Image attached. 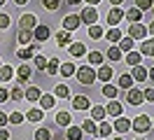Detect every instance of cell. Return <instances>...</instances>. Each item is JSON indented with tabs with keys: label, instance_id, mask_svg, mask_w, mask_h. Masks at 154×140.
I'll return each instance as SVG.
<instances>
[{
	"label": "cell",
	"instance_id": "obj_58",
	"mask_svg": "<svg viewBox=\"0 0 154 140\" xmlns=\"http://www.w3.org/2000/svg\"><path fill=\"white\" fill-rule=\"evenodd\" d=\"M89 5H98V2H100V0H87Z\"/></svg>",
	"mask_w": 154,
	"mask_h": 140
},
{
	"label": "cell",
	"instance_id": "obj_46",
	"mask_svg": "<svg viewBox=\"0 0 154 140\" xmlns=\"http://www.w3.org/2000/svg\"><path fill=\"white\" fill-rule=\"evenodd\" d=\"M7 119H10L12 124H21V121H23V114H21V112H12Z\"/></svg>",
	"mask_w": 154,
	"mask_h": 140
},
{
	"label": "cell",
	"instance_id": "obj_40",
	"mask_svg": "<svg viewBox=\"0 0 154 140\" xmlns=\"http://www.w3.org/2000/svg\"><path fill=\"white\" fill-rule=\"evenodd\" d=\"M96 129H98V126H96V121H94V119H84V121H82V131H87V133H96Z\"/></svg>",
	"mask_w": 154,
	"mask_h": 140
},
{
	"label": "cell",
	"instance_id": "obj_33",
	"mask_svg": "<svg viewBox=\"0 0 154 140\" xmlns=\"http://www.w3.org/2000/svg\"><path fill=\"white\" fill-rule=\"evenodd\" d=\"M14 70H12V65H0V82H10Z\"/></svg>",
	"mask_w": 154,
	"mask_h": 140
},
{
	"label": "cell",
	"instance_id": "obj_51",
	"mask_svg": "<svg viewBox=\"0 0 154 140\" xmlns=\"http://www.w3.org/2000/svg\"><path fill=\"white\" fill-rule=\"evenodd\" d=\"M7 121H10V119H7V114H5V112H0V129H2Z\"/></svg>",
	"mask_w": 154,
	"mask_h": 140
},
{
	"label": "cell",
	"instance_id": "obj_53",
	"mask_svg": "<svg viewBox=\"0 0 154 140\" xmlns=\"http://www.w3.org/2000/svg\"><path fill=\"white\" fill-rule=\"evenodd\" d=\"M110 2H112V7H119V5L124 2V0H110Z\"/></svg>",
	"mask_w": 154,
	"mask_h": 140
},
{
	"label": "cell",
	"instance_id": "obj_38",
	"mask_svg": "<svg viewBox=\"0 0 154 140\" xmlns=\"http://www.w3.org/2000/svg\"><path fill=\"white\" fill-rule=\"evenodd\" d=\"M58 65H61V63H58V58H49V61H47V68H45V70H47L49 75H56V73H58Z\"/></svg>",
	"mask_w": 154,
	"mask_h": 140
},
{
	"label": "cell",
	"instance_id": "obj_36",
	"mask_svg": "<svg viewBox=\"0 0 154 140\" xmlns=\"http://www.w3.org/2000/svg\"><path fill=\"white\" fill-rule=\"evenodd\" d=\"M54 96H56V98H68V96H70V89H68L66 84H58V86H54Z\"/></svg>",
	"mask_w": 154,
	"mask_h": 140
},
{
	"label": "cell",
	"instance_id": "obj_14",
	"mask_svg": "<svg viewBox=\"0 0 154 140\" xmlns=\"http://www.w3.org/2000/svg\"><path fill=\"white\" fill-rule=\"evenodd\" d=\"M131 77H133V82H145L147 79V68H143V65H133V70H131Z\"/></svg>",
	"mask_w": 154,
	"mask_h": 140
},
{
	"label": "cell",
	"instance_id": "obj_27",
	"mask_svg": "<svg viewBox=\"0 0 154 140\" xmlns=\"http://www.w3.org/2000/svg\"><path fill=\"white\" fill-rule=\"evenodd\" d=\"M140 61H143V54H140V51H128V54H126V63L131 65V68H133V65H140Z\"/></svg>",
	"mask_w": 154,
	"mask_h": 140
},
{
	"label": "cell",
	"instance_id": "obj_11",
	"mask_svg": "<svg viewBox=\"0 0 154 140\" xmlns=\"http://www.w3.org/2000/svg\"><path fill=\"white\" fill-rule=\"evenodd\" d=\"M122 19H124V12H122L119 7H112L110 12H107V23H110V26H117Z\"/></svg>",
	"mask_w": 154,
	"mask_h": 140
},
{
	"label": "cell",
	"instance_id": "obj_39",
	"mask_svg": "<svg viewBox=\"0 0 154 140\" xmlns=\"http://www.w3.org/2000/svg\"><path fill=\"white\" fill-rule=\"evenodd\" d=\"M89 63L91 65H100L103 63V54H100V51H89Z\"/></svg>",
	"mask_w": 154,
	"mask_h": 140
},
{
	"label": "cell",
	"instance_id": "obj_24",
	"mask_svg": "<svg viewBox=\"0 0 154 140\" xmlns=\"http://www.w3.org/2000/svg\"><path fill=\"white\" fill-rule=\"evenodd\" d=\"M82 133H84V131L79 129V126H68V129H66L68 140H82Z\"/></svg>",
	"mask_w": 154,
	"mask_h": 140
},
{
	"label": "cell",
	"instance_id": "obj_18",
	"mask_svg": "<svg viewBox=\"0 0 154 140\" xmlns=\"http://www.w3.org/2000/svg\"><path fill=\"white\" fill-rule=\"evenodd\" d=\"M105 37L110 40V42H112V45H117V42H119L122 37H124V33H122V30H119L117 26H112V28H110V30L105 33Z\"/></svg>",
	"mask_w": 154,
	"mask_h": 140
},
{
	"label": "cell",
	"instance_id": "obj_21",
	"mask_svg": "<svg viewBox=\"0 0 154 140\" xmlns=\"http://www.w3.org/2000/svg\"><path fill=\"white\" fill-rule=\"evenodd\" d=\"M117 84H119L117 89H133V77L128 73H124V75H119V82Z\"/></svg>",
	"mask_w": 154,
	"mask_h": 140
},
{
	"label": "cell",
	"instance_id": "obj_35",
	"mask_svg": "<svg viewBox=\"0 0 154 140\" xmlns=\"http://www.w3.org/2000/svg\"><path fill=\"white\" fill-rule=\"evenodd\" d=\"M58 68H61L58 73L63 75V77H70V75H75V70H77V68H75L72 63H70V61H68V63H63V65H58Z\"/></svg>",
	"mask_w": 154,
	"mask_h": 140
},
{
	"label": "cell",
	"instance_id": "obj_29",
	"mask_svg": "<svg viewBox=\"0 0 154 140\" xmlns=\"http://www.w3.org/2000/svg\"><path fill=\"white\" fill-rule=\"evenodd\" d=\"M100 91H103V96H107L110 101H115V98H117V86H115V84H110V82L103 84V89H100Z\"/></svg>",
	"mask_w": 154,
	"mask_h": 140
},
{
	"label": "cell",
	"instance_id": "obj_60",
	"mask_svg": "<svg viewBox=\"0 0 154 140\" xmlns=\"http://www.w3.org/2000/svg\"><path fill=\"white\" fill-rule=\"evenodd\" d=\"M152 17H154V5H152Z\"/></svg>",
	"mask_w": 154,
	"mask_h": 140
},
{
	"label": "cell",
	"instance_id": "obj_2",
	"mask_svg": "<svg viewBox=\"0 0 154 140\" xmlns=\"http://www.w3.org/2000/svg\"><path fill=\"white\" fill-rule=\"evenodd\" d=\"M131 129H133L135 133H147V131L152 129V121H149L147 114H140V117H135V119L131 121Z\"/></svg>",
	"mask_w": 154,
	"mask_h": 140
},
{
	"label": "cell",
	"instance_id": "obj_1",
	"mask_svg": "<svg viewBox=\"0 0 154 140\" xmlns=\"http://www.w3.org/2000/svg\"><path fill=\"white\" fill-rule=\"evenodd\" d=\"M75 75H77V79H79V84H94L96 82V70L91 68V65H82V68H77L75 70Z\"/></svg>",
	"mask_w": 154,
	"mask_h": 140
},
{
	"label": "cell",
	"instance_id": "obj_7",
	"mask_svg": "<svg viewBox=\"0 0 154 140\" xmlns=\"http://www.w3.org/2000/svg\"><path fill=\"white\" fill-rule=\"evenodd\" d=\"M38 42H33V45H28V47H21L19 51H17V56H19L21 61H28L30 56H35V51H38Z\"/></svg>",
	"mask_w": 154,
	"mask_h": 140
},
{
	"label": "cell",
	"instance_id": "obj_62",
	"mask_svg": "<svg viewBox=\"0 0 154 140\" xmlns=\"http://www.w3.org/2000/svg\"><path fill=\"white\" fill-rule=\"evenodd\" d=\"M138 140H143V138H138Z\"/></svg>",
	"mask_w": 154,
	"mask_h": 140
},
{
	"label": "cell",
	"instance_id": "obj_55",
	"mask_svg": "<svg viewBox=\"0 0 154 140\" xmlns=\"http://www.w3.org/2000/svg\"><path fill=\"white\" fill-rule=\"evenodd\" d=\"M147 33H152V35H154V21L149 23V26H147Z\"/></svg>",
	"mask_w": 154,
	"mask_h": 140
},
{
	"label": "cell",
	"instance_id": "obj_50",
	"mask_svg": "<svg viewBox=\"0 0 154 140\" xmlns=\"http://www.w3.org/2000/svg\"><path fill=\"white\" fill-rule=\"evenodd\" d=\"M7 98H10V91L0 86V103H5V101H7Z\"/></svg>",
	"mask_w": 154,
	"mask_h": 140
},
{
	"label": "cell",
	"instance_id": "obj_23",
	"mask_svg": "<svg viewBox=\"0 0 154 140\" xmlns=\"http://www.w3.org/2000/svg\"><path fill=\"white\" fill-rule=\"evenodd\" d=\"M70 37H72V33H68V30H58V33H56V45L58 47L70 45Z\"/></svg>",
	"mask_w": 154,
	"mask_h": 140
},
{
	"label": "cell",
	"instance_id": "obj_45",
	"mask_svg": "<svg viewBox=\"0 0 154 140\" xmlns=\"http://www.w3.org/2000/svg\"><path fill=\"white\" fill-rule=\"evenodd\" d=\"M42 5L47 9H58L61 7V0H42Z\"/></svg>",
	"mask_w": 154,
	"mask_h": 140
},
{
	"label": "cell",
	"instance_id": "obj_16",
	"mask_svg": "<svg viewBox=\"0 0 154 140\" xmlns=\"http://www.w3.org/2000/svg\"><path fill=\"white\" fill-rule=\"evenodd\" d=\"M112 129H115L117 133H126V131H131V121L126 119V117H117V121H115Z\"/></svg>",
	"mask_w": 154,
	"mask_h": 140
},
{
	"label": "cell",
	"instance_id": "obj_44",
	"mask_svg": "<svg viewBox=\"0 0 154 140\" xmlns=\"http://www.w3.org/2000/svg\"><path fill=\"white\" fill-rule=\"evenodd\" d=\"M33 65L40 68V70H45V68H47V58H45V56H33Z\"/></svg>",
	"mask_w": 154,
	"mask_h": 140
},
{
	"label": "cell",
	"instance_id": "obj_12",
	"mask_svg": "<svg viewBox=\"0 0 154 140\" xmlns=\"http://www.w3.org/2000/svg\"><path fill=\"white\" fill-rule=\"evenodd\" d=\"M112 75H115V73H112V68H110V65H100V68L96 70V77H98L103 84L110 82V79H112Z\"/></svg>",
	"mask_w": 154,
	"mask_h": 140
},
{
	"label": "cell",
	"instance_id": "obj_48",
	"mask_svg": "<svg viewBox=\"0 0 154 140\" xmlns=\"http://www.w3.org/2000/svg\"><path fill=\"white\" fill-rule=\"evenodd\" d=\"M143 98H145V101H149V103H154V89H145Z\"/></svg>",
	"mask_w": 154,
	"mask_h": 140
},
{
	"label": "cell",
	"instance_id": "obj_15",
	"mask_svg": "<svg viewBox=\"0 0 154 140\" xmlns=\"http://www.w3.org/2000/svg\"><path fill=\"white\" fill-rule=\"evenodd\" d=\"M30 73H33V70H30V65H19V68H17V79H19V84H23V82H28V77H30Z\"/></svg>",
	"mask_w": 154,
	"mask_h": 140
},
{
	"label": "cell",
	"instance_id": "obj_19",
	"mask_svg": "<svg viewBox=\"0 0 154 140\" xmlns=\"http://www.w3.org/2000/svg\"><path fill=\"white\" fill-rule=\"evenodd\" d=\"M40 96H42V91H40L38 86H30V89H26V91H23V98H26V101H30V103L40 101Z\"/></svg>",
	"mask_w": 154,
	"mask_h": 140
},
{
	"label": "cell",
	"instance_id": "obj_63",
	"mask_svg": "<svg viewBox=\"0 0 154 140\" xmlns=\"http://www.w3.org/2000/svg\"><path fill=\"white\" fill-rule=\"evenodd\" d=\"M0 65H2V63H0Z\"/></svg>",
	"mask_w": 154,
	"mask_h": 140
},
{
	"label": "cell",
	"instance_id": "obj_43",
	"mask_svg": "<svg viewBox=\"0 0 154 140\" xmlns=\"http://www.w3.org/2000/svg\"><path fill=\"white\" fill-rule=\"evenodd\" d=\"M35 140H51L49 129H38V131H35Z\"/></svg>",
	"mask_w": 154,
	"mask_h": 140
},
{
	"label": "cell",
	"instance_id": "obj_8",
	"mask_svg": "<svg viewBox=\"0 0 154 140\" xmlns=\"http://www.w3.org/2000/svg\"><path fill=\"white\" fill-rule=\"evenodd\" d=\"M49 35H51V30H49V26H35L33 28V37L38 40V42H45V40H49Z\"/></svg>",
	"mask_w": 154,
	"mask_h": 140
},
{
	"label": "cell",
	"instance_id": "obj_30",
	"mask_svg": "<svg viewBox=\"0 0 154 140\" xmlns=\"http://www.w3.org/2000/svg\"><path fill=\"white\" fill-rule=\"evenodd\" d=\"M133 42L135 40H131V37H122L117 42V47H119V51H133Z\"/></svg>",
	"mask_w": 154,
	"mask_h": 140
},
{
	"label": "cell",
	"instance_id": "obj_22",
	"mask_svg": "<svg viewBox=\"0 0 154 140\" xmlns=\"http://www.w3.org/2000/svg\"><path fill=\"white\" fill-rule=\"evenodd\" d=\"M105 107H100V105H91V119L94 121H103L105 119Z\"/></svg>",
	"mask_w": 154,
	"mask_h": 140
},
{
	"label": "cell",
	"instance_id": "obj_10",
	"mask_svg": "<svg viewBox=\"0 0 154 140\" xmlns=\"http://www.w3.org/2000/svg\"><path fill=\"white\" fill-rule=\"evenodd\" d=\"M56 103V96L54 93H42L40 96V110H51Z\"/></svg>",
	"mask_w": 154,
	"mask_h": 140
},
{
	"label": "cell",
	"instance_id": "obj_25",
	"mask_svg": "<svg viewBox=\"0 0 154 140\" xmlns=\"http://www.w3.org/2000/svg\"><path fill=\"white\" fill-rule=\"evenodd\" d=\"M42 117H45V112L40 110V107H30V110L26 112V119L28 121H42Z\"/></svg>",
	"mask_w": 154,
	"mask_h": 140
},
{
	"label": "cell",
	"instance_id": "obj_28",
	"mask_svg": "<svg viewBox=\"0 0 154 140\" xmlns=\"http://www.w3.org/2000/svg\"><path fill=\"white\" fill-rule=\"evenodd\" d=\"M56 124H58V126H63V129H68V126L72 124V117H70L68 112H58V114H56Z\"/></svg>",
	"mask_w": 154,
	"mask_h": 140
},
{
	"label": "cell",
	"instance_id": "obj_57",
	"mask_svg": "<svg viewBox=\"0 0 154 140\" xmlns=\"http://www.w3.org/2000/svg\"><path fill=\"white\" fill-rule=\"evenodd\" d=\"M14 2H17V5H26L28 0H14Z\"/></svg>",
	"mask_w": 154,
	"mask_h": 140
},
{
	"label": "cell",
	"instance_id": "obj_4",
	"mask_svg": "<svg viewBox=\"0 0 154 140\" xmlns=\"http://www.w3.org/2000/svg\"><path fill=\"white\" fill-rule=\"evenodd\" d=\"M79 26H82V21H79V14H68V17H63V30L72 33V30H77Z\"/></svg>",
	"mask_w": 154,
	"mask_h": 140
},
{
	"label": "cell",
	"instance_id": "obj_6",
	"mask_svg": "<svg viewBox=\"0 0 154 140\" xmlns=\"http://www.w3.org/2000/svg\"><path fill=\"white\" fill-rule=\"evenodd\" d=\"M35 26H38L35 14H21V19H19V28L21 30H33Z\"/></svg>",
	"mask_w": 154,
	"mask_h": 140
},
{
	"label": "cell",
	"instance_id": "obj_31",
	"mask_svg": "<svg viewBox=\"0 0 154 140\" xmlns=\"http://www.w3.org/2000/svg\"><path fill=\"white\" fill-rule=\"evenodd\" d=\"M68 51H70V54H72V56H84V54H87V47L82 45V42H72Z\"/></svg>",
	"mask_w": 154,
	"mask_h": 140
},
{
	"label": "cell",
	"instance_id": "obj_56",
	"mask_svg": "<svg viewBox=\"0 0 154 140\" xmlns=\"http://www.w3.org/2000/svg\"><path fill=\"white\" fill-rule=\"evenodd\" d=\"M82 0H68V5H79Z\"/></svg>",
	"mask_w": 154,
	"mask_h": 140
},
{
	"label": "cell",
	"instance_id": "obj_9",
	"mask_svg": "<svg viewBox=\"0 0 154 140\" xmlns=\"http://www.w3.org/2000/svg\"><path fill=\"white\" fill-rule=\"evenodd\" d=\"M126 101H128V105H140V103L145 101V98H143V89H128Z\"/></svg>",
	"mask_w": 154,
	"mask_h": 140
},
{
	"label": "cell",
	"instance_id": "obj_49",
	"mask_svg": "<svg viewBox=\"0 0 154 140\" xmlns=\"http://www.w3.org/2000/svg\"><path fill=\"white\" fill-rule=\"evenodd\" d=\"M10 26V14H0V28Z\"/></svg>",
	"mask_w": 154,
	"mask_h": 140
},
{
	"label": "cell",
	"instance_id": "obj_13",
	"mask_svg": "<svg viewBox=\"0 0 154 140\" xmlns=\"http://www.w3.org/2000/svg\"><path fill=\"white\" fill-rule=\"evenodd\" d=\"M72 107L79 110V112H84L87 107H91V101H89L87 96H75V98H72Z\"/></svg>",
	"mask_w": 154,
	"mask_h": 140
},
{
	"label": "cell",
	"instance_id": "obj_37",
	"mask_svg": "<svg viewBox=\"0 0 154 140\" xmlns=\"http://www.w3.org/2000/svg\"><path fill=\"white\" fill-rule=\"evenodd\" d=\"M89 37H91V40H100V37H103V28L98 26V23L89 26Z\"/></svg>",
	"mask_w": 154,
	"mask_h": 140
},
{
	"label": "cell",
	"instance_id": "obj_17",
	"mask_svg": "<svg viewBox=\"0 0 154 140\" xmlns=\"http://www.w3.org/2000/svg\"><path fill=\"white\" fill-rule=\"evenodd\" d=\"M124 17L128 19L131 23H140V21H143V12H140L138 7H131V9H128V12L124 14Z\"/></svg>",
	"mask_w": 154,
	"mask_h": 140
},
{
	"label": "cell",
	"instance_id": "obj_41",
	"mask_svg": "<svg viewBox=\"0 0 154 140\" xmlns=\"http://www.w3.org/2000/svg\"><path fill=\"white\" fill-rule=\"evenodd\" d=\"M30 37H33V30H19V42L21 45H30Z\"/></svg>",
	"mask_w": 154,
	"mask_h": 140
},
{
	"label": "cell",
	"instance_id": "obj_59",
	"mask_svg": "<svg viewBox=\"0 0 154 140\" xmlns=\"http://www.w3.org/2000/svg\"><path fill=\"white\" fill-rule=\"evenodd\" d=\"M5 2H7V0H0V5H5Z\"/></svg>",
	"mask_w": 154,
	"mask_h": 140
},
{
	"label": "cell",
	"instance_id": "obj_5",
	"mask_svg": "<svg viewBox=\"0 0 154 140\" xmlns=\"http://www.w3.org/2000/svg\"><path fill=\"white\" fill-rule=\"evenodd\" d=\"M145 35H147V26L145 23H131V28H128V37L131 40H145Z\"/></svg>",
	"mask_w": 154,
	"mask_h": 140
},
{
	"label": "cell",
	"instance_id": "obj_34",
	"mask_svg": "<svg viewBox=\"0 0 154 140\" xmlns=\"http://www.w3.org/2000/svg\"><path fill=\"white\" fill-rule=\"evenodd\" d=\"M107 58H110V61H122V51H119L117 45L107 47Z\"/></svg>",
	"mask_w": 154,
	"mask_h": 140
},
{
	"label": "cell",
	"instance_id": "obj_54",
	"mask_svg": "<svg viewBox=\"0 0 154 140\" xmlns=\"http://www.w3.org/2000/svg\"><path fill=\"white\" fill-rule=\"evenodd\" d=\"M147 77H149V79L154 82V68H152V70H147Z\"/></svg>",
	"mask_w": 154,
	"mask_h": 140
},
{
	"label": "cell",
	"instance_id": "obj_52",
	"mask_svg": "<svg viewBox=\"0 0 154 140\" xmlns=\"http://www.w3.org/2000/svg\"><path fill=\"white\" fill-rule=\"evenodd\" d=\"M0 140H10V133H7L5 129H0Z\"/></svg>",
	"mask_w": 154,
	"mask_h": 140
},
{
	"label": "cell",
	"instance_id": "obj_26",
	"mask_svg": "<svg viewBox=\"0 0 154 140\" xmlns=\"http://www.w3.org/2000/svg\"><path fill=\"white\" fill-rule=\"evenodd\" d=\"M140 54H143V56H154V37H152V40H143Z\"/></svg>",
	"mask_w": 154,
	"mask_h": 140
},
{
	"label": "cell",
	"instance_id": "obj_42",
	"mask_svg": "<svg viewBox=\"0 0 154 140\" xmlns=\"http://www.w3.org/2000/svg\"><path fill=\"white\" fill-rule=\"evenodd\" d=\"M154 0H135V7L140 9V12H145V9H152Z\"/></svg>",
	"mask_w": 154,
	"mask_h": 140
},
{
	"label": "cell",
	"instance_id": "obj_32",
	"mask_svg": "<svg viewBox=\"0 0 154 140\" xmlns=\"http://www.w3.org/2000/svg\"><path fill=\"white\" fill-rule=\"evenodd\" d=\"M96 133H98V135H100V138H107V135L112 133V124H107V121L103 119V121H100V126H98V129H96Z\"/></svg>",
	"mask_w": 154,
	"mask_h": 140
},
{
	"label": "cell",
	"instance_id": "obj_47",
	"mask_svg": "<svg viewBox=\"0 0 154 140\" xmlns=\"http://www.w3.org/2000/svg\"><path fill=\"white\" fill-rule=\"evenodd\" d=\"M12 98H14V101H21V98H23V89H21V86H14V89H12Z\"/></svg>",
	"mask_w": 154,
	"mask_h": 140
},
{
	"label": "cell",
	"instance_id": "obj_61",
	"mask_svg": "<svg viewBox=\"0 0 154 140\" xmlns=\"http://www.w3.org/2000/svg\"><path fill=\"white\" fill-rule=\"evenodd\" d=\"M115 140H124V138H115Z\"/></svg>",
	"mask_w": 154,
	"mask_h": 140
},
{
	"label": "cell",
	"instance_id": "obj_3",
	"mask_svg": "<svg viewBox=\"0 0 154 140\" xmlns=\"http://www.w3.org/2000/svg\"><path fill=\"white\" fill-rule=\"evenodd\" d=\"M79 21H82V23H87V26H94V23L98 21L96 7H84L82 12H79Z\"/></svg>",
	"mask_w": 154,
	"mask_h": 140
},
{
	"label": "cell",
	"instance_id": "obj_20",
	"mask_svg": "<svg viewBox=\"0 0 154 140\" xmlns=\"http://www.w3.org/2000/svg\"><path fill=\"white\" fill-rule=\"evenodd\" d=\"M105 112H107V114H112V117H122V103L117 101V98H115V101H110V105L105 107Z\"/></svg>",
	"mask_w": 154,
	"mask_h": 140
}]
</instances>
